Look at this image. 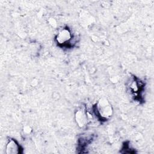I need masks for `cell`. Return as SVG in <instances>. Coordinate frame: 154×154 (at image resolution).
<instances>
[{"mask_svg": "<svg viewBox=\"0 0 154 154\" xmlns=\"http://www.w3.org/2000/svg\"><path fill=\"white\" fill-rule=\"evenodd\" d=\"M20 146L14 140H10L6 146V153L7 154H16L20 153Z\"/></svg>", "mask_w": 154, "mask_h": 154, "instance_id": "4", "label": "cell"}, {"mask_svg": "<svg viewBox=\"0 0 154 154\" xmlns=\"http://www.w3.org/2000/svg\"><path fill=\"white\" fill-rule=\"evenodd\" d=\"M75 120L76 123L80 127H83L87 124V114L84 108H80L76 111Z\"/></svg>", "mask_w": 154, "mask_h": 154, "instance_id": "2", "label": "cell"}, {"mask_svg": "<svg viewBox=\"0 0 154 154\" xmlns=\"http://www.w3.org/2000/svg\"><path fill=\"white\" fill-rule=\"evenodd\" d=\"M72 35L69 29L64 28L61 29L56 37V40L57 43L60 45H64L69 42L71 39Z\"/></svg>", "mask_w": 154, "mask_h": 154, "instance_id": "3", "label": "cell"}, {"mask_svg": "<svg viewBox=\"0 0 154 154\" xmlns=\"http://www.w3.org/2000/svg\"><path fill=\"white\" fill-rule=\"evenodd\" d=\"M95 111L96 115L103 120L109 119L113 112L111 105L105 98H102L99 100L96 104Z\"/></svg>", "mask_w": 154, "mask_h": 154, "instance_id": "1", "label": "cell"}]
</instances>
